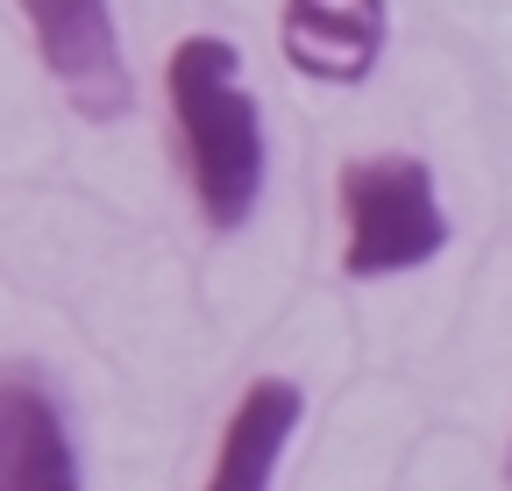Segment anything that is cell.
Here are the masks:
<instances>
[{
    "label": "cell",
    "mask_w": 512,
    "mask_h": 491,
    "mask_svg": "<svg viewBox=\"0 0 512 491\" xmlns=\"http://www.w3.org/2000/svg\"><path fill=\"white\" fill-rule=\"evenodd\" d=\"M164 100H171V129H178L200 221L214 235L249 228L271 178V136H264V107L242 79V50L214 29L178 36L164 57Z\"/></svg>",
    "instance_id": "cell-1"
},
{
    "label": "cell",
    "mask_w": 512,
    "mask_h": 491,
    "mask_svg": "<svg viewBox=\"0 0 512 491\" xmlns=\"http://www.w3.org/2000/svg\"><path fill=\"white\" fill-rule=\"evenodd\" d=\"M0 491H86L64 406L29 363H0Z\"/></svg>",
    "instance_id": "cell-5"
},
{
    "label": "cell",
    "mask_w": 512,
    "mask_h": 491,
    "mask_svg": "<svg viewBox=\"0 0 512 491\" xmlns=\"http://www.w3.org/2000/svg\"><path fill=\"white\" fill-rule=\"evenodd\" d=\"M306 420V392L278 371L249 378L242 399L228 406V427L214 442V463H207V484L200 491H271L278 470H285V449Z\"/></svg>",
    "instance_id": "cell-6"
},
{
    "label": "cell",
    "mask_w": 512,
    "mask_h": 491,
    "mask_svg": "<svg viewBox=\"0 0 512 491\" xmlns=\"http://www.w3.org/2000/svg\"><path fill=\"white\" fill-rule=\"evenodd\" d=\"M43 72L64 86L72 114L86 121H121L136 107V72L114 29V0H15Z\"/></svg>",
    "instance_id": "cell-3"
},
{
    "label": "cell",
    "mask_w": 512,
    "mask_h": 491,
    "mask_svg": "<svg viewBox=\"0 0 512 491\" xmlns=\"http://www.w3.org/2000/svg\"><path fill=\"white\" fill-rule=\"evenodd\" d=\"M392 43V0H285L278 50L313 86H370Z\"/></svg>",
    "instance_id": "cell-4"
},
{
    "label": "cell",
    "mask_w": 512,
    "mask_h": 491,
    "mask_svg": "<svg viewBox=\"0 0 512 491\" xmlns=\"http://www.w3.org/2000/svg\"><path fill=\"white\" fill-rule=\"evenodd\" d=\"M342 278L377 285L427 271L448 250V207L434 186V164L413 150H370L342 164Z\"/></svg>",
    "instance_id": "cell-2"
},
{
    "label": "cell",
    "mask_w": 512,
    "mask_h": 491,
    "mask_svg": "<svg viewBox=\"0 0 512 491\" xmlns=\"http://www.w3.org/2000/svg\"><path fill=\"white\" fill-rule=\"evenodd\" d=\"M505 491H512V442H505Z\"/></svg>",
    "instance_id": "cell-7"
}]
</instances>
